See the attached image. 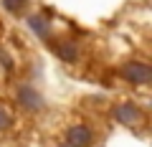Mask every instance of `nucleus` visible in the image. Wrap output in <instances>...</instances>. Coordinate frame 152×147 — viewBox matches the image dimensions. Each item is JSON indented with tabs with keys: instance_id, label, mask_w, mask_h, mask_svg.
<instances>
[{
	"instance_id": "nucleus-1",
	"label": "nucleus",
	"mask_w": 152,
	"mask_h": 147,
	"mask_svg": "<svg viewBox=\"0 0 152 147\" xmlns=\"http://www.w3.org/2000/svg\"><path fill=\"white\" fill-rule=\"evenodd\" d=\"M119 74H122V79H127L132 84H142V86L152 81V69L145 61H127L119 69Z\"/></svg>"
},
{
	"instance_id": "nucleus-2",
	"label": "nucleus",
	"mask_w": 152,
	"mask_h": 147,
	"mask_svg": "<svg viewBox=\"0 0 152 147\" xmlns=\"http://www.w3.org/2000/svg\"><path fill=\"white\" fill-rule=\"evenodd\" d=\"M114 119L122 122L124 127H134L140 122H145V112L137 104H119V107L114 109Z\"/></svg>"
},
{
	"instance_id": "nucleus-3",
	"label": "nucleus",
	"mask_w": 152,
	"mask_h": 147,
	"mask_svg": "<svg viewBox=\"0 0 152 147\" xmlns=\"http://www.w3.org/2000/svg\"><path fill=\"white\" fill-rule=\"evenodd\" d=\"M94 142V132L86 124H74L66 132V145L69 147H91Z\"/></svg>"
},
{
	"instance_id": "nucleus-4",
	"label": "nucleus",
	"mask_w": 152,
	"mask_h": 147,
	"mask_svg": "<svg viewBox=\"0 0 152 147\" xmlns=\"http://www.w3.org/2000/svg\"><path fill=\"white\" fill-rule=\"evenodd\" d=\"M18 104L23 109H28V112H38V109L43 107V97L33 86H20L18 89Z\"/></svg>"
},
{
	"instance_id": "nucleus-5",
	"label": "nucleus",
	"mask_w": 152,
	"mask_h": 147,
	"mask_svg": "<svg viewBox=\"0 0 152 147\" xmlns=\"http://www.w3.org/2000/svg\"><path fill=\"white\" fill-rule=\"evenodd\" d=\"M53 53L58 56L61 61L71 64V61H76V59H79V46H76L74 41H56V46H53Z\"/></svg>"
},
{
	"instance_id": "nucleus-6",
	"label": "nucleus",
	"mask_w": 152,
	"mask_h": 147,
	"mask_svg": "<svg viewBox=\"0 0 152 147\" xmlns=\"http://www.w3.org/2000/svg\"><path fill=\"white\" fill-rule=\"evenodd\" d=\"M28 26H31V31L36 33V36H41V38H48V20L41 15H31L28 18Z\"/></svg>"
},
{
	"instance_id": "nucleus-7",
	"label": "nucleus",
	"mask_w": 152,
	"mask_h": 147,
	"mask_svg": "<svg viewBox=\"0 0 152 147\" xmlns=\"http://www.w3.org/2000/svg\"><path fill=\"white\" fill-rule=\"evenodd\" d=\"M13 127V112L5 102H0V132H5Z\"/></svg>"
},
{
	"instance_id": "nucleus-8",
	"label": "nucleus",
	"mask_w": 152,
	"mask_h": 147,
	"mask_svg": "<svg viewBox=\"0 0 152 147\" xmlns=\"http://www.w3.org/2000/svg\"><path fill=\"white\" fill-rule=\"evenodd\" d=\"M3 5H5V10H10V13H20L23 8L28 5V0H3Z\"/></svg>"
}]
</instances>
